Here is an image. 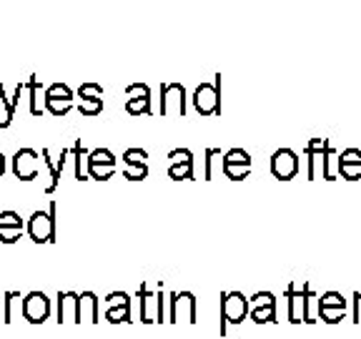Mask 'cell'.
I'll return each instance as SVG.
<instances>
[{
	"mask_svg": "<svg viewBox=\"0 0 361 339\" xmlns=\"http://www.w3.org/2000/svg\"><path fill=\"white\" fill-rule=\"evenodd\" d=\"M56 201H51L48 211H33L25 224V234L33 244H53L56 242Z\"/></svg>",
	"mask_w": 361,
	"mask_h": 339,
	"instance_id": "obj_1",
	"label": "cell"
},
{
	"mask_svg": "<svg viewBox=\"0 0 361 339\" xmlns=\"http://www.w3.org/2000/svg\"><path fill=\"white\" fill-rule=\"evenodd\" d=\"M251 314V299L241 292H226L221 297V334H226V324H241Z\"/></svg>",
	"mask_w": 361,
	"mask_h": 339,
	"instance_id": "obj_2",
	"label": "cell"
},
{
	"mask_svg": "<svg viewBox=\"0 0 361 339\" xmlns=\"http://www.w3.org/2000/svg\"><path fill=\"white\" fill-rule=\"evenodd\" d=\"M193 108L201 116H216L221 113V76L214 83H201L193 93Z\"/></svg>",
	"mask_w": 361,
	"mask_h": 339,
	"instance_id": "obj_3",
	"label": "cell"
},
{
	"mask_svg": "<svg viewBox=\"0 0 361 339\" xmlns=\"http://www.w3.org/2000/svg\"><path fill=\"white\" fill-rule=\"evenodd\" d=\"M138 297H141V322L143 324L166 322L164 319V289L158 287V292H151L148 282H143L141 289H138Z\"/></svg>",
	"mask_w": 361,
	"mask_h": 339,
	"instance_id": "obj_4",
	"label": "cell"
},
{
	"mask_svg": "<svg viewBox=\"0 0 361 339\" xmlns=\"http://www.w3.org/2000/svg\"><path fill=\"white\" fill-rule=\"evenodd\" d=\"M73 98H75V93L68 88L66 83L48 85V88H45V93H43L45 111L51 113V116H56V119H61V116L71 113V108H73Z\"/></svg>",
	"mask_w": 361,
	"mask_h": 339,
	"instance_id": "obj_5",
	"label": "cell"
},
{
	"mask_svg": "<svg viewBox=\"0 0 361 339\" xmlns=\"http://www.w3.org/2000/svg\"><path fill=\"white\" fill-rule=\"evenodd\" d=\"M85 174L88 179L96 181H108L116 174V156L108 148H93L85 158Z\"/></svg>",
	"mask_w": 361,
	"mask_h": 339,
	"instance_id": "obj_6",
	"label": "cell"
},
{
	"mask_svg": "<svg viewBox=\"0 0 361 339\" xmlns=\"http://www.w3.org/2000/svg\"><path fill=\"white\" fill-rule=\"evenodd\" d=\"M11 169H13V176L20 181H33L38 179V171H40V156L38 151L33 148H18L11 158Z\"/></svg>",
	"mask_w": 361,
	"mask_h": 339,
	"instance_id": "obj_7",
	"label": "cell"
},
{
	"mask_svg": "<svg viewBox=\"0 0 361 339\" xmlns=\"http://www.w3.org/2000/svg\"><path fill=\"white\" fill-rule=\"evenodd\" d=\"M196 294L193 292H176L171 294V311H169V322L178 324L180 319L188 324H196Z\"/></svg>",
	"mask_w": 361,
	"mask_h": 339,
	"instance_id": "obj_8",
	"label": "cell"
},
{
	"mask_svg": "<svg viewBox=\"0 0 361 339\" xmlns=\"http://www.w3.org/2000/svg\"><path fill=\"white\" fill-rule=\"evenodd\" d=\"M51 316V299L43 292H28L23 297V319L28 324H43Z\"/></svg>",
	"mask_w": 361,
	"mask_h": 339,
	"instance_id": "obj_9",
	"label": "cell"
},
{
	"mask_svg": "<svg viewBox=\"0 0 361 339\" xmlns=\"http://www.w3.org/2000/svg\"><path fill=\"white\" fill-rule=\"evenodd\" d=\"M221 171L226 174V179L243 181L251 171V156L243 148H231L221 156Z\"/></svg>",
	"mask_w": 361,
	"mask_h": 339,
	"instance_id": "obj_10",
	"label": "cell"
},
{
	"mask_svg": "<svg viewBox=\"0 0 361 339\" xmlns=\"http://www.w3.org/2000/svg\"><path fill=\"white\" fill-rule=\"evenodd\" d=\"M126 111L130 116H151V88L146 83H130L126 88Z\"/></svg>",
	"mask_w": 361,
	"mask_h": 339,
	"instance_id": "obj_11",
	"label": "cell"
},
{
	"mask_svg": "<svg viewBox=\"0 0 361 339\" xmlns=\"http://www.w3.org/2000/svg\"><path fill=\"white\" fill-rule=\"evenodd\" d=\"M56 322L58 324H80V294L58 292Z\"/></svg>",
	"mask_w": 361,
	"mask_h": 339,
	"instance_id": "obj_12",
	"label": "cell"
},
{
	"mask_svg": "<svg viewBox=\"0 0 361 339\" xmlns=\"http://www.w3.org/2000/svg\"><path fill=\"white\" fill-rule=\"evenodd\" d=\"M271 174L276 176L279 181H291L293 176L299 174V156L291 148H279L271 156Z\"/></svg>",
	"mask_w": 361,
	"mask_h": 339,
	"instance_id": "obj_13",
	"label": "cell"
},
{
	"mask_svg": "<svg viewBox=\"0 0 361 339\" xmlns=\"http://www.w3.org/2000/svg\"><path fill=\"white\" fill-rule=\"evenodd\" d=\"M251 319L256 324L276 322V299L271 292H256L251 297Z\"/></svg>",
	"mask_w": 361,
	"mask_h": 339,
	"instance_id": "obj_14",
	"label": "cell"
},
{
	"mask_svg": "<svg viewBox=\"0 0 361 339\" xmlns=\"http://www.w3.org/2000/svg\"><path fill=\"white\" fill-rule=\"evenodd\" d=\"M171 166L169 176L173 181H193V153L188 148H173L169 151Z\"/></svg>",
	"mask_w": 361,
	"mask_h": 339,
	"instance_id": "obj_15",
	"label": "cell"
},
{
	"mask_svg": "<svg viewBox=\"0 0 361 339\" xmlns=\"http://www.w3.org/2000/svg\"><path fill=\"white\" fill-rule=\"evenodd\" d=\"M171 103H176L178 116L186 113V88L180 83H164L161 85V116H169Z\"/></svg>",
	"mask_w": 361,
	"mask_h": 339,
	"instance_id": "obj_16",
	"label": "cell"
},
{
	"mask_svg": "<svg viewBox=\"0 0 361 339\" xmlns=\"http://www.w3.org/2000/svg\"><path fill=\"white\" fill-rule=\"evenodd\" d=\"M23 232H25V224L18 211H0V242L11 246L23 237Z\"/></svg>",
	"mask_w": 361,
	"mask_h": 339,
	"instance_id": "obj_17",
	"label": "cell"
},
{
	"mask_svg": "<svg viewBox=\"0 0 361 339\" xmlns=\"http://www.w3.org/2000/svg\"><path fill=\"white\" fill-rule=\"evenodd\" d=\"M309 284L301 287V292L293 289V284L286 289L288 294V322L291 324H301L306 322V299H309Z\"/></svg>",
	"mask_w": 361,
	"mask_h": 339,
	"instance_id": "obj_18",
	"label": "cell"
},
{
	"mask_svg": "<svg viewBox=\"0 0 361 339\" xmlns=\"http://www.w3.org/2000/svg\"><path fill=\"white\" fill-rule=\"evenodd\" d=\"M338 171L346 181L361 179V151L359 148H346L338 153Z\"/></svg>",
	"mask_w": 361,
	"mask_h": 339,
	"instance_id": "obj_19",
	"label": "cell"
},
{
	"mask_svg": "<svg viewBox=\"0 0 361 339\" xmlns=\"http://www.w3.org/2000/svg\"><path fill=\"white\" fill-rule=\"evenodd\" d=\"M25 85L18 83L16 88H13V93L8 96L6 93V85L0 83V101H3V106H6V119L0 121V129H11L13 119H16V108H18V101H20V93Z\"/></svg>",
	"mask_w": 361,
	"mask_h": 339,
	"instance_id": "obj_20",
	"label": "cell"
},
{
	"mask_svg": "<svg viewBox=\"0 0 361 339\" xmlns=\"http://www.w3.org/2000/svg\"><path fill=\"white\" fill-rule=\"evenodd\" d=\"M20 314H23L20 292H13V289H8V292L3 294V324H13Z\"/></svg>",
	"mask_w": 361,
	"mask_h": 339,
	"instance_id": "obj_21",
	"label": "cell"
},
{
	"mask_svg": "<svg viewBox=\"0 0 361 339\" xmlns=\"http://www.w3.org/2000/svg\"><path fill=\"white\" fill-rule=\"evenodd\" d=\"M98 324L101 314H98V297L96 292H80V324Z\"/></svg>",
	"mask_w": 361,
	"mask_h": 339,
	"instance_id": "obj_22",
	"label": "cell"
},
{
	"mask_svg": "<svg viewBox=\"0 0 361 339\" xmlns=\"http://www.w3.org/2000/svg\"><path fill=\"white\" fill-rule=\"evenodd\" d=\"M25 88H28V96H30V113H33V116H43L45 108L40 106V78H38V73L28 76Z\"/></svg>",
	"mask_w": 361,
	"mask_h": 339,
	"instance_id": "obj_23",
	"label": "cell"
},
{
	"mask_svg": "<svg viewBox=\"0 0 361 339\" xmlns=\"http://www.w3.org/2000/svg\"><path fill=\"white\" fill-rule=\"evenodd\" d=\"M106 319H108L111 324H128V322H133V319H130V299H128V302H123V304H113V307H108Z\"/></svg>",
	"mask_w": 361,
	"mask_h": 339,
	"instance_id": "obj_24",
	"label": "cell"
},
{
	"mask_svg": "<svg viewBox=\"0 0 361 339\" xmlns=\"http://www.w3.org/2000/svg\"><path fill=\"white\" fill-rule=\"evenodd\" d=\"M43 164L48 166V174H51V181H48V186H45V194H56L58 184H61V169H58V164L51 158V151H48V148H43Z\"/></svg>",
	"mask_w": 361,
	"mask_h": 339,
	"instance_id": "obj_25",
	"label": "cell"
},
{
	"mask_svg": "<svg viewBox=\"0 0 361 339\" xmlns=\"http://www.w3.org/2000/svg\"><path fill=\"white\" fill-rule=\"evenodd\" d=\"M319 309H344L346 311V299L338 292H326L319 297Z\"/></svg>",
	"mask_w": 361,
	"mask_h": 339,
	"instance_id": "obj_26",
	"label": "cell"
},
{
	"mask_svg": "<svg viewBox=\"0 0 361 339\" xmlns=\"http://www.w3.org/2000/svg\"><path fill=\"white\" fill-rule=\"evenodd\" d=\"M88 148L80 143V138L73 143V156H75V179L78 181H88V174L83 171V158H88Z\"/></svg>",
	"mask_w": 361,
	"mask_h": 339,
	"instance_id": "obj_27",
	"label": "cell"
},
{
	"mask_svg": "<svg viewBox=\"0 0 361 339\" xmlns=\"http://www.w3.org/2000/svg\"><path fill=\"white\" fill-rule=\"evenodd\" d=\"M78 98L80 101H103V88L98 83H80Z\"/></svg>",
	"mask_w": 361,
	"mask_h": 339,
	"instance_id": "obj_28",
	"label": "cell"
},
{
	"mask_svg": "<svg viewBox=\"0 0 361 339\" xmlns=\"http://www.w3.org/2000/svg\"><path fill=\"white\" fill-rule=\"evenodd\" d=\"M148 176V164L143 161V164H128L123 169V179L128 181H143Z\"/></svg>",
	"mask_w": 361,
	"mask_h": 339,
	"instance_id": "obj_29",
	"label": "cell"
},
{
	"mask_svg": "<svg viewBox=\"0 0 361 339\" xmlns=\"http://www.w3.org/2000/svg\"><path fill=\"white\" fill-rule=\"evenodd\" d=\"M219 156H221V148H206V171H203V179L206 181L214 179V164Z\"/></svg>",
	"mask_w": 361,
	"mask_h": 339,
	"instance_id": "obj_30",
	"label": "cell"
},
{
	"mask_svg": "<svg viewBox=\"0 0 361 339\" xmlns=\"http://www.w3.org/2000/svg\"><path fill=\"white\" fill-rule=\"evenodd\" d=\"M148 158V153L143 151V148H128V151L123 153V164L128 166V164H143Z\"/></svg>",
	"mask_w": 361,
	"mask_h": 339,
	"instance_id": "obj_31",
	"label": "cell"
},
{
	"mask_svg": "<svg viewBox=\"0 0 361 339\" xmlns=\"http://www.w3.org/2000/svg\"><path fill=\"white\" fill-rule=\"evenodd\" d=\"M78 111L83 116H98L103 111V101H78Z\"/></svg>",
	"mask_w": 361,
	"mask_h": 339,
	"instance_id": "obj_32",
	"label": "cell"
},
{
	"mask_svg": "<svg viewBox=\"0 0 361 339\" xmlns=\"http://www.w3.org/2000/svg\"><path fill=\"white\" fill-rule=\"evenodd\" d=\"M319 316H324V322L326 324H336L344 319L346 311L344 309H319Z\"/></svg>",
	"mask_w": 361,
	"mask_h": 339,
	"instance_id": "obj_33",
	"label": "cell"
},
{
	"mask_svg": "<svg viewBox=\"0 0 361 339\" xmlns=\"http://www.w3.org/2000/svg\"><path fill=\"white\" fill-rule=\"evenodd\" d=\"M128 299H130V297H128L126 292H111V294L106 297V304H108V307H113V304H123V302H128Z\"/></svg>",
	"mask_w": 361,
	"mask_h": 339,
	"instance_id": "obj_34",
	"label": "cell"
},
{
	"mask_svg": "<svg viewBox=\"0 0 361 339\" xmlns=\"http://www.w3.org/2000/svg\"><path fill=\"white\" fill-rule=\"evenodd\" d=\"M354 322L361 324V292L354 294Z\"/></svg>",
	"mask_w": 361,
	"mask_h": 339,
	"instance_id": "obj_35",
	"label": "cell"
},
{
	"mask_svg": "<svg viewBox=\"0 0 361 339\" xmlns=\"http://www.w3.org/2000/svg\"><path fill=\"white\" fill-rule=\"evenodd\" d=\"M6 169H8V158L3 156V151H0V179H3V174H6Z\"/></svg>",
	"mask_w": 361,
	"mask_h": 339,
	"instance_id": "obj_36",
	"label": "cell"
}]
</instances>
